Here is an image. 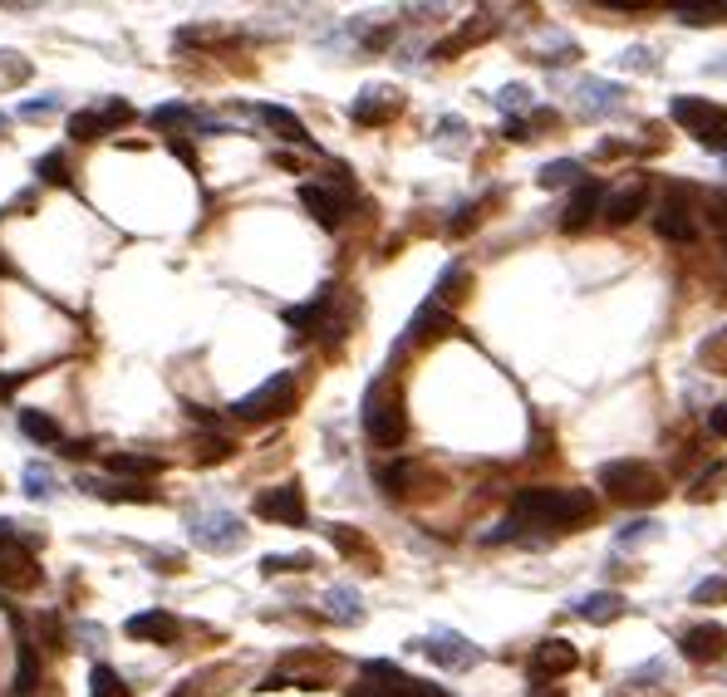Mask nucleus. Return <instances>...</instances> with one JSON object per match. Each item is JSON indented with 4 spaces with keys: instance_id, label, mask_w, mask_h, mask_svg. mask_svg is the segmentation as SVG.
<instances>
[{
    "instance_id": "1",
    "label": "nucleus",
    "mask_w": 727,
    "mask_h": 697,
    "mask_svg": "<svg viewBox=\"0 0 727 697\" xmlns=\"http://www.w3.org/2000/svg\"><path fill=\"white\" fill-rule=\"evenodd\" d=\"M516 521L551 525V531L590 525L595 521V496L581 486H526V491H516Z\"/></svg>"
},
{
    "instance_id": "2",
    "label": "nucleus",
    "mask_w": 727,
    "mask_h": 697,
    "mask_svg": "<svg viewBox=\"0 0 727 697\" xmlns=\"http://www.w3.org/2000/svg\"><path fill=\"white\" fill-rule=\"evenodd\" d=\"M600 486L615 506H658L668 496L664 491V476L654 472L649 462H634V457H620V462H605L600 467Z\"/></svg>"
},
{
    "instance_id": "3",
    "label": "nucleus",
    "mask_w": 727,
    "mask_h": 697,
    "mask_svg": "<svg viewBox=\"0 0 727 697\" xmlns=\"http://www.w3.org/2000/svg\"><path fill=\"white\" fill-rule=\"evenodd\" d=\"M364 432L373 448H399L408 438V418H403V398L389 379H379L364 393Z\"/></svg>"
},
{
    "instance_id": "4",
    "label": "nucleus",
    "mask_w": 727,
    "mask_h": 697,
    "mask_svg": "<svg viewBox=\"0 0 727 697\" xmlns=\"http://www.w3.org/2000/svg\"><path fill=\"white\" fill-rule=\"evenodd\" d=\"M678 129H688V139H698L703 147H713V153H727V109L713 104V99L703 94H678L674 104H668Z\"/></svg>"
},
{
    "instance_id": "5",
    "label": "nucleus",
    "mask_w": 727,
    "mask_h": 697,
    "mask_svg": "<svg viewBox=\"0 0 727 697\" xmlns=\"http://www.w3.org/2000/svg\"><path fill=\"white\" fill-rule=\"evenodd\" d=\"M295 373H270L266 383L256 388V393H246V398H236L232 403V413L236 418H246V422H270V418H286L290 408H295Z\"/></svg>"
},
{
    "instance_id": "6",
    "label": "nucleus",
    "mask_w": 727,
    "mask_h": 697,
    "mask_svg": "<svg viewBox=\"0 0 727 697\" xmlns=\"http://www.w3.org/2000/svg\"><path fill=\"white\" fill-rule=\"evenodd\" d=\"M35 580H40L35 551L16 535V525L0 521V590H35Z\"/></svg>"
},
{
    "instance_id": "7",
    "label": "nucleus",
    "mask_w": 727,
    "mask_h": 697,
    "mask_svg": "<svg viewBox=\"0 0 727 697\" xmlns=\"http://www.w3.org/2000/svg\"><path fill=\"white\" fill-rule=\"evenodd\" d=\"M355 697H418V678H408L399 663H364Z\"/></svg>"
},
{
    "instance_id": "8",
    "label": "nucleus",
    "mask_w": 727,
    "mask_h": 697,
    "mask_svg": "<svg viewBox=\"0 0 727 697\" xmlns=\"http://www.w3.org/2000/svg\"><path fill=\"white\" fill-rule=\"evenodd\" d=\"M256 516L260 521H280V525H305V491H300V482L260 491V496H256Z\"/></svg>"
},
{
    "instance_id": "9",
    "label": "nucleus",
    "mask_w": 727,
    "mask_h": 697,
    "mask_svg": "<svg viewBox=\"0 0 727 697\" xmlns=\"http://www.w3.org/2000/svg\"><path fill=\"white\" fill-rule=\"evenodd\" d=\"M192 541L202 545V551H236V545L246 541L242 521L226 516V511H217V516H197L192 521Z\"/></svg>"
},
{
    "instance_id": "10",
    "label": "nucleus",
    "mask_w": 727,
    "mask_h": 697,
    "mask_svg": "<svg viewBox=\"0 0 727 697\" xmlns=\"http://www.w3.org/2000/svg\"><path fill=\"white\" fill-rule=\"evenodd\" d=\"M600 212H605V187H600V182H581L561 212V232H585Z\"/></svg>"
},
{
    "instance_id": "11",
    "label": "nucleus",
    "mask_w": 727,
    "mask_h": 697,
    "mask_svg": "<svg viewBox=\"0 0 727 697\" xmlns=\"http://www.w3.org/2000/svg\"><path fill=\"white\" fill-rule=\"evenodd\" d=\"M678 648H684L688 663H718L727 654V628L723 624H693V628H684Z\"/></svg>"
},
{
    "instance_id": "12",
    "label": "nucleus",
    "mask_w": 727,
    "mask_h": 697,
    "mask_svg": "<svg viewBox=\"0 0 727 697\" xmlns=\"http://www.w3.org/2000/svg\"><path fill=\"white\" fill-rule=\"evenodd\" d=\"M575 663H581V654H575L571 638H545V644H536V654H531V678H561V673H571Z\"/></svg>"
},
{
    "instance_id": "13",
    "label": "nucleus",
    "mask_w": 727,
    "mask_h": 697,
    "mask_svg": "<svg viewBox=\"0 0 727 697\" xmlns=\"http://www.w3.org/2000/svg\"><path fill=\"white\" fill-rule=\"evenodd\" d=\"M123 634L143 638V644H173V638H177V619L167 609H143V614H133V619L123 624Z\"/></svg>"
},
{
    "instance_id": "14",
    "label": "nucleus",
    "mask_w": 727,
    "mask_h": 697,
    "mask_svg": "<svg viewBox=\"0 0 727 697\" xmlns=\"http://www.w3.org/2000/svg\"><path fill=\"white\" fill-rule=\"evenodd\" d=\"M399 89H383V84H373V89H364V94L355 99V123H389L393 113H399Z\"/></svg>"
},
{
    "instance_id": "15",
    "label": "nucleus",
    "mask_w": 727,
    "mask_h": 697,
    "mask_svg": "<svg viewBox=\"0 0 727 697\" xmlns=\"http://www.w3.org/2000/svg\"><path fill=\"white\" fill-rule=\"evenodd\" d=\"M654 232L664 236V242H693V212H688V202L684 197H664V207H658L654 216Z\"/></svg>"
},
{
    "instance_id": "16",
    "label": "nucleus",
    "mask_w": 727,
    "mask_h": 697,
    "mask_svg": "<svg viewBox=\"0 0 727 697\" xmlns=\"http://www.w3.org/2000/svg\"><path fill=\"white\" fill-rule=\"evenodd\" d=\"M300 202H305V212H310L315 222L325 226V232H335V226L345 222V202H339L329 187H320V182H305V187H300Z\"/></svg>"
},
{
    "instance_id": "17",
    "label": "nucleus",
    "mask_w": 727,
    "mask_h": 697,
    "mask_svg": "<svg viewBox=\"0 0 727 697\" xmlns=\"http://www.w3.org/2000/svg\"><path fill=\"white\" fill-rule=\"evenodd\" d=\"M423 654L433 663H442V668H472V663H477V648L468 644V638H458V634H433Z\"/></svg>"
},
{
    "instance_id": "18",
    "label": "nucleus",
    "mask_w": 727,
    "mask_h": 697,
    "mask_svg": "<svg viewBox=\"0 0 727 697\" xmlns=\"http://www.w3.org/2000/svg\"><path fill=\"white\" fill-rule=\"evenodd\" d=\"M644 202H649V192L634 182V187H624V192H610V197H605V212H600V216H605L610 226H629L634 216L644 212Z\"/></svg>"
},
{
    "instance_id": "19",
    "label": "nucleus",
    "mask_w": 727,
    "mask_h": 697,
    "mask_svg": "<svg viewBox=\"0 0 727 697\" xmlns=\"http://www.w3.org/2000/svg\"><path fill=\"white\" fill-rule=\"evenodd\" d=\"M40 688V658H35V644L20 634L16 644V697H30Z\"/></svg>"
},
{
    "instance_id": "20",
    "label": "nucleus",
    "mask_w": 727,
    "mask_h": 697,
    "mask_svg": "<svg viewBox=\"0 0 727 697\" xmlns=\"http://www.w3.org/2000/svg\"><path fill=\"white\" fill-rule=\"evenodd\" d=\"M256 113H260V119H266V123H270V129H276V133H280V139H286V143H300V147H310V133H305V123H300V119H295V113H290V109H276V104H260Z\"/></svg>"
},
{
    "instance_id": "21",
    "label": "nucleus",
    "mask_w": 727,
    "mask_h": 697,
    "mask_svg": "<svg viewBox=\"0 0 727 697\" xmlns=\"http://www.w3.org/2000/svg\"><path fill=\"white\" fill-rule=\"evenodd\" d=\"M84 491H94V496H104V501H139V506H153L157 501V491H147L143 482H133V486H119V482H79Z\"/></svg>"
},
{
    "instance_id": "22",
    "label": "nucleus",
    "mask_w": 727,
    "mask_h": 697,
    "mask_svg": "<svg viewBox=\"0 0 727 697\" xmlns=\"http://www.w3.org/2000/svg\"><path fill=\"white\" fill-rule=\"evenodd\" d=\"M442 335H458V325H452V315L433 310V305H428V310L408 325V345H413V339H442Z\"/></svg>"
},
{
    "instance_id": "23",
    "label": "nucleus",
    "mask_w": 727,
    "mask_h": 697,
    "mask_svg": "<svg viewBox=\"0 0 727 697\" xmlns=\"http://www.w3.org/2000/svg\"><path fill=\"white\" fill-rule=\"evenodd\" d=\"M109 472L113 476H157L163 472V462H157V457H139V452H113Z\"/></svg>"
},
{
    "instance_id": "24",
    "label": "nucleus",
    "mask_w": 727,
    "mask_h": 697,
    "mask_svg": "<svg viewBox=\"0 0 727 697\" xmlns=\"http://www.w3.org/2000/svg\"><path fill=\"white\" fill-rule=\"evenodd\" d=\"M20 432H25L30 442H44V448L60 442V422H54L50 413H40V408H25V413H20Z\"/></svg>"
},
{
    "instance_id": "25",
    "label": "nucleus",
    "mask_w": 727,
    "mask_h": 697,
    "mask_svg": "<svg viewBox=\"0 0 727 697\" xmlns=\"http://www.w3.org/2000/svg\"><path fill=\"white\" fill-rule=\"evenodd\" d=\"M325 305H329V285H325V290H320V295H315V300H310V305H290V310H286V325H290V329H300V335H310V329H315V325H320V315H325Z\"/></svg>"
},
{
    "instance_id": "26",
    "label": "nucleus",
    "mask_w": 727,
    "mask_h": 697,
    "mask_svg": "<svg viewBox=\"0 0 727 697\" xmlns=\"http://www.w3.org/2000/svg\"><path fill=\"white\" fill-rule=\"evenodd\" d=\"M620 614H624L620 594H590V599L581 604V619L585 624H610V619H620Z\"/></svg>"
},
{
    "instance_id": "27",
    "label": "nucleus",
    "mask_w": 727,
    "mask_h": 697,
    "mask_svg": "<svg viewBox=\"0 0 727 697\" xmlns=\"http://www.w3.org/2000/svg\"><path fill=\"white\" fill-rule=\"evenodd\" d=\"M89 697H129V683L119 678V668L94 663V673H89Z\"/></svg>"
},
{
    "instance_id": "28",
    "label": "nucleus",
    "mask_w": 727,
    "mask_h": 697,
    "mask_svg": "<svg viewBox=\"0 0 727 697\" xmlns=\"http://www.w3.org/2000/svg\"><path fill=\"white\" fill-rule=\"evenodd\" d=\"M109 119H104V113H74V119H70V139H79V143H94V139H109Z\"/></svg>"
},
{
    "instance_id": "29",
    "label": "nucleus",
    "mask_w": 727,
    "mask_h": 697,
    "mask_svg": "<svg viewBox=\"0 0 727 697\" xmlns=\"http://www.w3.org/2000/svg\"><path fill=\"white\" fill-rule=\"evenodd\" d=\"M541 187H581V163H571V157L545 163L541 167Z\"/></svg>"
},
{
    "instance_id": "30",
    "label": "nucleus",
    "mask_w": 727,
    "mask_h": 697,
    "mask_svg": "<svg viewBox=\"0 0 727 697\" xmlns=\"http://www.w3.org/2000/svg\"><path fill=\"white\" fill-rule=\"evenodd\" d=\"M723 482H727V462H713L708 472H703L698 482L688 486V501H698V506H703V501H713V496H718V486H723Z\"/></svg>"
},
{
    "instance_id": "31",
    "label": "nucleus",
    "mask_w": 727,
    "mask_h": 697,
    "mask_svg": "<svg viewBox=\"0 0 727 697\" xmlns=\"http://www.w3.org/2000/svg\"><path fill=\"white\" fill-rule=\"evenodd\" d=\"M329 614H335V619L339 624H359L364 619V614H359V594L355 590H329Z\"/></svg>"
},
{
    "instance_id": "32",
    "label": "nucleus",
    "mask_w": 727,
    "mask_h": 697,
    "mask_svg": "<svg viewBox=\"0 0 727 697\" xmlns=\"http://www.w3.org/2000/svg\"><path fill=\"white\" fill-rule=\"evenodd\" d=\"M236 448L232 442L222 438V432H207V438H197V448H192V457H197L202 467H212V462H226V457H232Z\"/></svg>"
},
{
    "instance_id": "33",
    "label": "nucleus",
    "mask_w": 727,
    "mask_h": 697,
    "mask_svg": "<svg viewBox=\"0 0 727 697\" xmlns=\"http://www.w3.org/2000/svg\"><path fill=\"white\" fill-rule=\"evenodd\" d=\"M35 177L50 182V187H70V163H64V153H44L35 163Z\"/></svg>"
},
{
    "instance_id": "34",
    "label": "nucleus",
    "mask_w": 727,
    "mask_h": 697,
    "mask_svg": "<svg viewBox=\"0 0 727 697\" xmlns=\"http://www.w3.org/2000/svg\"><path fill=\"white\" fill-rule=\"evenodd\" d=\"M182 123H197V113H192L187 104H163V109H153V129H182Z\"/></svg>"
},
{
    "instance_id": "35",
    "label": "nucleus",
    "mask_w": 727,
    "mask_h": 697,
    "mask_svg": "<svg viewBox=\"0 0 727 697\" xmlns=\"http://www.w3.org/2000/svg\"><path fill=\"white\" fill-rule=\"evenodd\" d=\"M266 575H286V570H310V555H266L260 560Z\"/></svg>"
},
{
    "instance_id": "36",
    "label": "nucleus",
    "mask_w": 727,
    "mask_h": 697,
    "mask_svg": "<svg viewBox=\"0 0 727 697\" xmlns=\"http://www.w3.org/2000/svg\"><path fill=\"white\" fill-rule=\"evenodd\" d=\"M718 16H727L723 6H678V20H684V25H713Z\"/></svg>"
},
{
    "instance_id": "37",
    "label": "nucleus",
    "mask_w": 727,
    "mask_h": 697,
    "mask_svg": "<svg viewBox=\"0 0 727 697\" xmlns=\"http://www.w3.org/2000/svg\"><path fill=\"white\" fill-rule=\"evenodd\" d=\"M25 491H30L35 501H50V496H54V476L44 472V467H30V472H25Z\"/></svg>"
},
{
    "instance_id": "38",
    "label": "nucleus",
    "mask_w": 727,
    "mask_h": 697,
    "mask_svg": "<svg viewBox=\"0 0 727 697\" xmlns=\"http://www.w3.org/2000/svg\"><path fill=\"white\" fill-rule=\"evenodd\" d=\"M727 599V575H713L693 590V604H723Z\"/></svg>"
},
{
    "instance_id": "39",
    "label": "nucleus",
    "mask_w": 727,
    "mask_h": 697,
    "mask_svg": "<svg viewBox=\"0 0 727 697\" xmlns=\"http://www.w3.org/2000/svg\"><path fill=\"white\" fill-rule=\"evenodd\" d=\"M703 363H708V369H727V329H718V335L703 345Z\"/></svg>"
},
{
    "instance_id": "40",
    "label": "nucleus",
    "mask_w": 727,
    "mask_h": 697,
    "mask_svg": "<svg viewBox=\"0 0 727 697\" xmlns=\"http://www.w3.org/2000/svg\"><path fill=\"white\" fill-rule=\"evenodd\" d=\"M408 476H413V467H408V462H393V467H383V486H389V496H403Z\"/></svg>"
},
{
    "instance_id": "41",
    "label": "nucleus",
    "mask_w": 727,
    "mask_h": 697,
    "mask_svg": "<svg viewBox=\"0 0 727 697\" xmlns=\"http://www.w3.org/2000/svg\"><path fill=\"white\" fill-rule=\"evenodd\" d=\"M54 109H60V99L44 94V99H30V104H20V119H44V113H54Z\"/></svg>"
},
{
    "instance_id": "42",
    "label": "nucleus",
    "mask_w": 727,
    "mask_h": 697,
    "mask_svg": "<svg viewBox=\"0 0 727 697\" xmlns=\"http://www.w3.org/2000/svg\"><path fill=\"white\" fill-rule=\"evenodd\" d=\"M329 541H335V545H339V551H349V555H355V551H359V535H355V531H349V525H329Z\"/></svg>"
},
{
    "instance_id": "43",
    "label": "nucleus",
    "mask_w": 727,
    "mask_h": 697,
    "mask_svg": "<svg viewBox=\"0 0 727 697\" xmlns=\"http://www.w3.org/2000/svg\"><path fill=\"white\" fill-rule=\"evenodd\" d=\"M40 634L50 648H64V634H60V619H54V614H40Z\"/></svg>"
},
{
    "instance_id": "44",
    "label": "nucleus",
    "mask_w": 727,
    "mask_h": 697,
    "mask_svg": "<svg viewBox=\"0 0 727 697\" xmlns=\"http://www.w3.org/2000/svg\"><path fill=\"white\" fill-rule=\"evenodd\" d=\"M99 113H104V119H109V129H119V123H129V119H133V109L123 104V99H113V104H104Z\"/></svg>"
},
{
    "instance_id": "45",
    "label": "nucleus",
    "mask_w": 727,
    "mask_h": 697,
    "mask_svg": "<svg viewBox=\"0 0 727 697\" xmlns=\"http://www.w3.org/2000/svg\"><path fill=\"white\" fill-rule=\"evenodd\" d=\"M472 226H477V207H462V212H458V222H452L448 232H452V236H462V232H472Z\"/></svg>"
},
{
    "instance_id": "46",
    "label": "nucleus",
    "mask_w": 727,
    "mask_h": 697,
    "mask_svg": "<svg viewBox=\"0 0 727 697\" xmlns=\"http://www.w3.org/2000/svg\"><path fill=\"white\" fill-rule=\"evenodd\" d=\"M708 428H713V438H727V403H718L708 413Z\"/></svg>"
},
{
    "instance_id": "47",
    "label": "nucleus",
    "mask_w": 727,
    "mask_h": 697,
    "mask_svg": "<svg viewBox=\"0 0 727 697\" xmlns=\"http://www.w3.org/2000/svg\"><path fill=\"white\" fill-rule=\"evenodd\" d=\"M60 448H64V457H74V462H79V457H89L94 442H60Z\"/></svg>"
},
{
    "instance_id": "48",
    "label": "nucleus",
    "mask_w": 727,
    "mask_h": 697,
    "mask_svg": "<svg viewBox=\"0 0 727 697\" xmlns=\"http://www.w3.org/2000/svg\"><path fill=\"white\" fill-rule=\"evenodd\" d=\"M173 153H177V157H182V163H187V167H197V153H192L187 143H177V139H173Z\"/></svg>"
},
{
    "instance_id": "49",
    "label": "nucleus",
    "mask_w": 727,
    "mask_h": 697,
    "mask_svg": "<svg viewBox=\"0 0 727 697\" xmlns=\"http://www.w3.org/2000/svg\"><path fill=\"white\" fill-rule=\"evenodd\" d=\"M418 697H448V693L433 688V683H418Z\"/></svg>"
},
{
    "instance_id": "50",
    "label": "nucleus",
    "mask_w": 727,
    "mask_h": 697,
    "mask_svg": "<svg viewBox=\"0 0 727 697\" xmlns=\"http://www.w3.org/2000/svg\"><path fill=\"white\" fill-rule=\"evenodd\" d=\"M531 697H565L561 688H541V693H531Z\"/></svg>"
},
{
    "instance_id": "51",
    "label": "nucleus",
    "mask_w": 727,
    "mask_h": 697,
    "mask_svg": "<svg viewBox=\"0 0 727 697\" xmlns=\"http://www.w3.org/2000/svg\"><path fill=\"white\" fill-rule=\"evenodd\" d=\"M0 133H6V113H0Z\"/></svg>"
},
{
    "instance_id": "52",
    "label": "nucleus",
    "mask_w": 727,
    "mask_h": 697,
    "mask_svg": "<svg viewBox=\"0 0 727 697\" xmlns=\"http://www.w3.org/2000/svg\"><path fill=\"white\" fill-rule=\"evenodd\" d=\"M6 270H10V266H6V260H0V276H6Z\"/></svg>"
}]
</instances>
